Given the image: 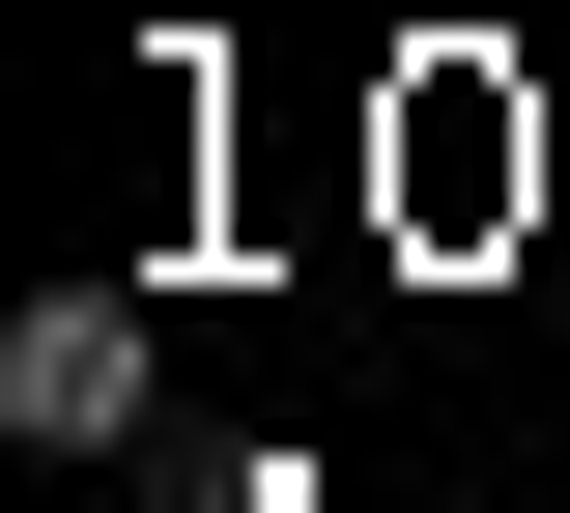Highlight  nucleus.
<instances>
[{
  "label": "nucleus",
  "mask_w": 570,
  "mask_h": 513,
  "mask_svg": "<svg viewBox=\"0 0 570 513\" xmlns=\"http://www.w3.org/2000/svg\"><path fill=\"white\" fill-rule=\"evenodd\" d=\"M142 371H171L142 286H29V314H0V428H29V456H142Z\"/></svg>",
  "instance_id": "nucleus-1"
}]
</instances>
